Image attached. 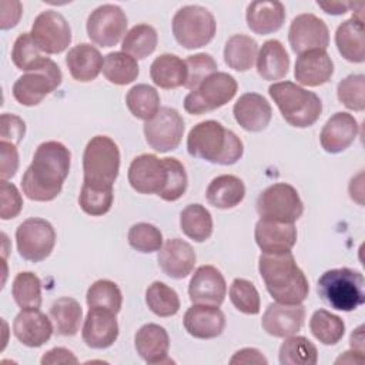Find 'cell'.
Masks as SVG:
<instances>
[{
	"mask_svg": "<svg viewBox=\"0 0 365 365\" xmlns=\"http://www.w3.org/2000/svg\"><path fill=\"white\" fill-rule=\"evenodd\" d=\"M71 154L60 141L41 143L33 155L31 164L21 177V188L29 200L51 201L63 188L70 173Z\"/></svg>",
	"mask_w": 365,
	"mask_h": 365,
	"instance_id": "cell-1",
	"label": "cell"
},
{
	"mask_svg": "<svg viewBox=\"0 0 365 365\" xmlns=\"http://www.w3.org/2000/svg\"><path fill=\"white\" fill-rule=\"evenodd\" d=\"M258 271L268 294L281 304H301L307 299L309 284L291 251L278 254L262 252Z\"/></svg>",
	"mask_w": 365,
	"mask_h": 365,
	"instance_id": "cell-2",
	"label": "cell"
},
{
	"mask_svg": "<svg viewBox=\"0 0 365 365\" xmlns=\"http://www.w3.org/2000/svg\"><path fill=\"white\" fill-rule=\"evenodd\" d=\"M190 155L212 164L231 165L244 154V144L240 137L215 120H205L195 124L187 137Z\"/></svg>",
	"mask_w": 365,
	"mask_h": 365,
	"instance_id": "cell-3",
	"label": "cell"
},
{
	"mask_svg": "<svg viewBox=\"0 0 365 365\" xmlns=\"http://www.w3.org/2000/svg\"><path fill=\"white\" fill-rule=\"evenodd\" d=\"M317 292L331 308L351 312L365 304V278L352 268H332L319 277Z\"/></svg>",
	"mask_w": 365,
	"mask_h": 365,
	"instance_id": "cell-4",
	"label": "cell"
},
{
	"mask_svg": "<svg viewBox=\"0 0 365 365\" xmlns=\"http://www.w3.org/2000/svg\"><path fill=\"white\" fill-rule=\"evenodd\" d=\"M268 93L284 120L297 128L315 124L322 113V101L314 93L292 81H279L269 86Z\"/></svg>",
	"mask_w": 365,
	"mask_h": 365,
	"instance_id": "cell-5",
	"label": "cell"
},
{
	"mask_svg": "<svg viewBox=\"0 0 365 365\" xmlns=\"http://www.w3.org/2000/svg\"><path fill=\"white\" fill-rule=\"evenodd\" d=\"M120 171V150L115 141L107 135L93 137L83 154V182L113 188Z\"/></svg>",
	"mask_w": 365,
	"mask_h": 365,
	"instance_id": "cell-6",
	"label": "cell"
},
{
	"mask_svg": "<svg viewBox=\"0 0 365 365\" xmlns=\"http://www.w3.org/2000/svg\"><path fill=\"white\" fill-rule=\"evenodd\" d=\"M171 26L177 43L188 50L207 46L217 31V23L212 13L197 4H188L178 9L173 17Z\"/></svg>",
	"mask_w": 365,
	"mask_h": 365,
	"instance_id": "cell-7",
	"label": "cell"
},
{
	"mask_svg": "<svg viewBox=\"0 0 365 365\" xmlns=\"http://www.w3.org/2000/svg\"><path fill=\"white\" fill-rule=\"evenodd\" d=\"M237 80L224 71H215L184 98V108L192 115H200L225 106L237 94Z\"/></svg>",
	"mask_w": 365,
	"mask_h": 365,
	"instance_id": "cell-8",
	"label": "cell"
},
{
	"mask_svg": "<svg viewBox=\"0 0 365 365\" xmlns=\"http://www.w3.org/2000/svg\"><path fill=\"white\" fill-rule=\"evenodd\" d=\"M61 80L63 74L60 67L47 57L40 67L27 71L16 80L11 90L13 97L21 106H37L61 84Z\"/></svg>",
	"mask_w": 365,
	"mask_h": 365,
	"instance_id": "cell-9",
	"label": "cell"
},
{
	"mask_svg": "<svg viewBox=\"0 0 365 365\" xmlns=\"http://www.w3.org/2000/svg\"><path fill=\"white\" fill-rule=\"evenodd\" d=\"M257 212L265 220L295 222L304 212V204L291 184L277 182L258 195Z\"/></svg>",
	"mask_w": 365,
	"mask_h": 365,
	"instance_id": "cell-10",
	"label": "cell"
},
{
	"mask_svg": "<svg viewBox=\"0 0 365 365\" xmlns=\"http://www.w3.org/2000/svg\"><path fill=\"white\" fill-rule=\"evenodd\" d=\"M16 244L20 257L26 261L46 259L56 245V231L43 218H27L16 230Z\"/></svg>",
	"mask_w": 365,
	"mask_h": 365,
	"instance_id": "cell-11",
	"label": "cell"
},
{
	"mask_svg": "<svg viewBox=\"0 0 365 365\" xmlns=\"http://www.w3.org/2000/svg\"><path fill=\"white\" fill-rule=\"evenodd\" d=\"M127 16L115 4H101L87 19L88 38L100 47L115 46L127 33Z\"/></svg>",
	"mask_w": 365,
	"mask_h": 365,
	"instance_id": "cell-12",
	"label": "cell"
},
{
	"mask_svg": "<svg viewBox=\"0 0 365 365\" xmlns=\"http://www.w3.org/2000/svg\"><path fill=\"white\" fill-rule=\"evenodd\" d=\"M184 134V120L175 108L160 107L157 114L144 123V135L148 145L157 153L175 150Z\"/></svg>",
	"mask_w": 365,
	"mask_h": 365,
	"instance_id": "cell-13",
	"label": "cell"
},
{
	"mask_svg": "<svg viewBox=\"0 0 365 365\" xmlns=\"http://www.w3.org/2000/svg\"><path fill=\"white\" fill-rule=\"evenodd\" d=\"M31 38L47 54L63 53L71 43V29L63 14L54 10L41 11L33 21Z\"/></svg>",
	"mask_w": 365,
	"mask_h": 365,
	"instance_id": "cell-14",
	"label": "cell"
},
{
	"mask_svg": "<svg viewBox=\"0 0 365 365\" xmlns=\"http://www.w3.org/2000/svg\"><path fill=\"white\" fill-rule=\"evenodd\" d=\"M127 177L137 192L160 195L167 185L168 168L164 158L154 154H141L131 161Z\"/></svg>",
	"mask_w": 365,
	"mask_h": 365,
	"instance_id": "cell-15",
	"label": "cell"
},
{
	"mask_svg": "<svg viewBox=\"0 0 365 365\" xmlns=\"http://www.w3.org/2000/svg\"><path fill=\"white\" fill-rule=\"evenodd\" d=\"M288 40L292 51L298 56L309 50H327L329 30L322 19L312 13H302L291 21Z\"/></svg>",
	"mask_w": 365,
	"mask_h": 365,
	"instance_id": "cell-16",
	"label": "cell"
},
{
	"mask_svg": "<svg viewBox=\"0 0 365 365\" xmlns=\"http://www.w3.org/2000/svg\"><path fill=\"white\" fill-rule=\"evenodd\" d=\"M188 295L192 304L220 307L227 295L224 275L212 265L198 267L190 279Z\"/></svg>",
	"mask_w": 365,
	"mask_h": 365,
	"instance_id": "cell-17",
	"label": "cell"
},
{
	"mask_svg": "<svg viewBox=\"0 0 365 365\" xmlns=\"http://www.w3.org/2000/svg\"><path fill=\"white\" fill-rule=\"evenodd\" d=\"M117 314L107 308L91 307L86 315L81 329L83 341L93 349H106L111 346L118 336Z\"/></svg>",
	"mask_w": 365,
	"mask_h": 365,
	"instance_id": "cell-18",
	"label": "cell"
},
{
	"mask_svg": "<svg viewBox=\"0 0 365 365\" xmlns=\"http://www.w3.org/2000/svg\"><path fill=\"white\" fill-rule=\"evenodd\" d=\"M305 319V308L301 304L272 302L262 314V329L275 338L295 335Z\"/></svg>",
	"mask_w": 365,
	"mask_h": 365,
	"instance_id": "cell-19",
	"label": "cell"
},
{
	"mask_svg": "<svg viewBox=\"0 0 365 365\" xmlns=\"http://www.w3.org/2000/svg\"><path fill=\"white\" fill-rule=\"evenodd\" d=\"M255 242L265 254H278L291 251L297 244V228L294 222H281L259 218L254 231Z\"/></svg>",
	"mask_w": 365,
	"mask_h": 365,
	"instance_id": "cell-20",
	"label": "cell"
},
{
	"mask_svg": "<svg viewBox=\"0 0 365 365\" xmlns=\"http://www.w3.org/2000/svg\"><path fill=\"white\" fill-rule=\"evenodd\" d=\"M185 331L198 339H212L222 334L225 328V315L215 305L194 304L182 318Z\"/></svg>",
	"mask_w": 365,
	"mask_h": 365,
	"instance_id": "cell-21",
	"label": "cell"
},
{
	"mask_svg": "<svg viewBox=\"0 0 365 365\" xmlns=\"http://www.w3.org/2000/svg\"><path fill=\"white\" fill-rule=\"evenodd\" d=\"M161 271L174 279H182L194 269L197 255L194 248L181 238L167 240L158 251Z\"/></svg>",
	"mask_w": 365,
	"mask_h": 365,
	"instance_id": "cell-22",
	"label": "cell"
},
{
	"mask_svg": "<svg viewBox=\"0 0 365 365\" xmlns=\"http://www.w3.org/2000/svg\"><path fill=\"white\" fill-rule=\"evenodd\" d=\"M51 321L38 308L21 309L13 321L14 336L26 346L38 348L53 335Z\"/></svg>",
	"mask_w": 365,
	"mask_h": 365,
	"instance_id": "cell-23",
	"label": "cell"
},
{
	"mask_svg": "<svg viewBox=\"0 0 365 365\" xmlns=\"http://www.w3.org/2000/svg\"><path fill=\"white\" fill-rule=\"evenodd\" d=\"M358 133L359 125L355 117L349 113L339 111L331 115L324 124L319 143L327 153L336 154L346 150L355 141Z\"/></svg>",
	"mask_w": 365,
	"mask_h": 365,
	"instance_id": "cell-24",
	"label": "cell"
},
{
	"mask_svg": "<svg viewBox=\"0 0 365 365\" xmlns=\"http://www.w3.org/2000/svg\"><path fill=\"white\" fill-rule=\"evenodd\" d=\"M334 63L327 50H309L298 56L295 61V80L308 87H318L331 80Z\"/></svg>",
	"mask_w": 365,
	"mask_h": 365,
	"instance_id": "cell-25",
	"label": "cell"
},
{
	"mask_svg": "<svg viewBox=\"0 0 365 365\" xmlns=\"http://www.w3.org/2000/svg\"><path fill=\"white\" fill-rule=\"evenodd\" d=\"M235 121L247 131L259 133L267 128L272 117V108L265 97L258 93L242 94L232 108Z\"/></svg>",
	"mask_w": 365,
	"mask_h": 365,
	"instance_id": "cell-26",
	"label": "cell"
},
{
	"mask_svg": "<svg viewBox=\"0 0 365 365\" xmlns=\"http://www.w3.org/2000/svg\"><path fill=\"white\" fill-rule=\"evenodd\" d=\"M134 346L137 354L147 364H165L171 361L168 358L170 336L165 328L158 324L143 325L135 332Z\"/></svg>",
	"mask_w": 365,
	"mask_h": 365,
	"instance_id": "cell-27",
	"label": "cell"
},
{
	"mask_svg": "<svg viewBox=\"0 0 365 365\" xmlns=\"http://www.w3.org/2000/svg\"><path fill=\"white\" fill-rule=\"evenodd\" d=\"M247 24L255 34H271L279 30L285 20V7L278 0H257L247 7Z\"/></svg>",
	"mask_w": 365,
	"mask_h": 365,
	"instance_id": "cell-28",
	"label": "cell"
},
{
	"mask_svg": "<svg viewBox=\"0 0 365 365\" xmlns=\"http://www.w3.org/2000/svg\"><path fill=\"white\" fill-rule=\"evenodd\" d=\"M104 58L98 48L88 43H81L68 50L66 56V66L70 76L81 83L93 81L103 70Z\"/></svg>",
	"mask_w": 365,
	"mask_h": 365,
	"instance_id": "cell-29",
	"label": "cell"
},
{
	"mask_svg": "<svg viewBox=\"0 0 365 365\" xmlns=\"http://www.w3.org/2000/svg\"><path fill=\"white\" fill-rule=\"evenodd\" d=\"M335 44L339 54L351 63H362L365 60L364 20L351 17L342 21L335 33Z\"/></svg>",
	"mask_w": 365,
	"mask_h": 365,
	"instance_id": "cell-30",
	"label": "cell"
},
{
	"mask_svg": "<svg viewBox=\"0 0 365 365\" xmlns=\"http://www.w3.org/2000/svg\"><path fill=\"white\" fill-rule=\"evenodd\" d=\"M244 197L245 185L242 180L231 174H222L212 178L205 191V198L210 205L220 210L237 207Z\"/></svg>",
	"mask_w": 365,
	"mask_h": 365,
	"instance_id": "cell-31",
	"label": "cell"
},
{
	"mask_svg": "<svg viewBox=\"0 0 365 365\" xmlns=\"http://www.w3.org/2000/svg\"><path fill=\"white\" fill-rule=\"evenodd\" d=\"M289 56L281 41L272 38L267 40L258 50L257 71L268 81L281 80L288 74Z\"/></svg>",
	"mask_w": 365,
	"mask_h": 365,
	"instance_id": "cell-32",
	"label": "cell"
},
{
	"mask_svg": "<svg viewBox=\"0 0 365 365\" xmlns=\"http://www.w3.org/2000/svg\"><path fill=\"white\" fill-rule=\"evenodd\" d=\"M150 77L155 86L164 90L181 87L187 80L185 61L175 54L164 53L151 63Z\"/></svg>",
	"mask_w": 365,
	"mask_h": 365,
	"instance_id": "cell-33",
	"label": "cell"
},
{
	"mask_svg": "<svg viewBox=\"0 0 365 365\" xmlns=\"http://www.w3.org/2000/svg\"><path fill=\"white\" fill-rule=\"evenodd\" d=\"M50 318L53 321L54 332L63 336H73L80 329L83 309L78 301H76L74 298L61 297L51 304Z\"/></svg>",
	"mask_w": 365,
	"mask_h": 365,
	"instance_id": "cell-34",
	"label": "cell"
},
{
	"mask_svg": "<svg viewBox=\"0 0 365 365\" xmlns=\"http://www.w3.org/2000/svg\"><path fill=\"white\" fill-rule=\"evenodd\" d=\"M258 56L257 41L245 34L231 36L224 47V61L235 71L250 70Z\"/></svg>",
	"mask_w": 365,
	"mask_h": 365,
	"instance_id": "cell-35",
	"label": "cell"
},
{
	"mask_svg": "<svg viewBox=\"0 0 365 365\" xmlns=\"http://www.w3.org/2000/svg\"><path fill=\"white\" fill-rule=\"evenodd\" d=\"M181 231L197 242H204L212 234L211 212L201 204H190L180 214Z\"/></svg>",
	"mask_w": 365,
	"mask_h": 365,
	"instance_id": "cell-36",
	"label": "cell"
},
{
	"mask_svg": "<svg viewBox=\"0 0 365 365\" xmlns=\"http://www.w3.org/2000/svg\"><path fill=\"white\" fill-rule=\"evenodd\" d=\"M138 73L140 67L137 60L124 51H113L104 57L103 74L113 84H130L137 80Z\"/></svg>",
	"mask_w": 365,
	"mask_h": 365,
	"instance_id": "cell-37",
	"label": "cell"
},
{
	"mask_svg": "<svg viewBox=\"0 0 365 365\" xmlns=\"http://www.w3.org/2000/svg\"><path fill=\"white\" fill-rule=\"evenodd\" d=\"M158 36L153 26L141 23L131 27L121 41V48L124 53L134 58L148 57L157 47Z\"/></svg>",
	"mask_w": 365,
	"mask_h": 365,
	"instance_id": "cell-38",
	"label": "cell"
},
{
	"mask_svg": "<svg viewBox=\"0 0 365 365\" xmlns=\"http://www.w3.org/2000/svg\"><path fill=\"white\" fill-rule=\"evenodd\" d=\"M125 104L135 118L147 121L160 110V94L153 86L135 84L127 91Z\"/></svg>",
	"mask_w": 365,
	"mask_h": 365,
	"instance_id": "cell-39",
	"label": "cell"
},
{
	"mask_svg": "<svg viewBox=\"0 0 365 365\" xmlns=\"http://www.w3.org/2000/svg\"><path fill=\"white\" fill-rule=\"evenodd\" d=\"M281 365H315L318 362L317 346L305 336L289 335L279 346Z\"/></svg>",
	"mask_w": 365,
	"mask_h": 365,
	"instance_id": "cell-40",
	"label": "cell"
},
{
	"mask_svg": "<svg viewBox=\"0 0 365 365\" xmlns=\"http://www.w3.org/2000/svg\"><path fill=\"white\" fill-rule=\"evenodd\" d=\"M309 329L321 344L335 345L345 334V324L341 317L327 309H317L309 319Z\"/></svg>",
	"mask_w": 365,
	"mask_h": 365,
	"instance_id": "cell-41",
	"label": "cell"
},
{
	"mask_svg": "<svg viewBox=\"0 0 365 365\" xmlns=\"http://www.w3.org/2000/svg\"><path fill=\"white\" fill-rule=\"evenodd\" d=\"M11 295L16 304L21 309L40 308L41 307V281L40 278L30 272H19L11 285Z\"/></svg>",
	"mask_w": 365,
	"mask_h": 365,
	"instance_id": "cell-42",
	"label": "cell"
},
{
	"mask_svg": "<svg viewBox=\"0 0 365 365\" xmlns=\"http://www.w3.org/2000/svg\"><path fill=\"white\" fill-rule=\"evenodd\" d=\"M145 304L157 317H173L180 309L178 294L161 281H154L145 291Z\"/></svg>",
	"mask_w": 365,
	"mask_h": 365,
	"instance_id": "cell-43",
	"label": "cell"
},
{
	"mask_svg": "<svg viewBox=\"0 0 365 365\" xmlns=\"http://www.w3.org/2000/svg\"><path fill=\"white\" fill-rule=\"evenodd\" d=\"M86 301L90 308L101 307L118 314L123 305V294L115 282L110 279H98L87 289Z\"/></svg>",
	"mask_w": 365,
	"mask_h": 365,
	"instance_id": "cell-44",
	"label": "cell"
},
{
	"mask_svg": "<svg viewBox=\"0 0 365 365\" xmlns=\"http://www.w3.org/2000/svg\"><path fill=\"white\" fill-rule=\"evenodd\" d=\"M113 201H114L113 188L94 187L83 182L80 195H78V204L86 214L91 217L104 215L110 211Z\"/></svg>",
	"mask_w": 365,
	"mask_h": 365,
	"instance_id": "cell-45",
	"label": "cell"
},
{
	"mask_svg": "<svg viewBox=\"0 0 365 365\" xmlns=\"http://www.w3.org/2000/svg\"><path fill=\"white\" fill-rule=\"evenodd\" d=\"M47 57H43L41 50L34 44L30 33H21L11 50V61L21 71H31L40 67Z\"/></svg>",
	"mask_w": 365,
	"mask_h": 365,
	"instance_id": "cell-46",
	"label": "cell"
},
{
	"mask_svg": "<svg viewBox=\"0 0 365 365\" xmlns=\"http://www.w3.org/2000/svg\"><path fill=\"white\" fill-rule=\"evenodd\" d=\"M230 299L242 314L257 315L261 309V298L254 284L244 278H235L230 287Z\"/></svg>",
	"mask_w": 365,
	"mask_h": 365,
	"instance_id": "cell-47",
	"label": "cell"
},
{
	"mask_svg": "<svg viewBox=\"0 0 365 365\" xmlns=\"http://www.w3.org/2000/svg\"><path fill=\"white\" fill-rule=\"evenodd\" d=\"M128 244L143 254L155 252L163 247V234L153 224L137 222L128 230Z\"/></svg>",
	"mask_w": 365,
	"mask_h": 365,
	"instance_id": "cell-48",
	"label": "cell"
},
{
	"mask_svg": "<svg viewBox=\"0 0 365 365\" xmlns=\"http://www.w3.org/2000/svg\"><path fill=\"white\" fill-rule=\"evenodd\" d=\"M365 76L349 74L339 81L336 87L338 100L349 110L364 111L365 110Z\"/></svg>",
	"mask_w": 365,
	"mask_h": 365,
	"instance_id": "cell-49",
	"label": "cell"
},
{
	"mask_svg": "<svg viewBox=\"0 0 365 365\" xmlns=\"http://www.w3.org/2000/svg\"><path fill=\"white\" fill-rule=\"evenodd\" d=\"M184 61L187 66V80L184 87L188 90H194L208 76L217 71V61L211 54H207V53L188 56Z\"/></svg>",
	"mask_w": 365,
	"mask_h": 365,
	"instance_id": "cell-50",
	"label": "cell"
},
{
	"mask_svg": "<svg viewBox=\"0 0 365 365\" xmlns=\"http://www.w3.org/2000/svg\"><path fill=\"white\" fill-rule=\"evenodd\" d=\"M165 164L168 168V180L164 191L158 195L164 201H177L180 200L188 185V178L182 163L174 157H165Z\"/></svg>",
	"mask_w": 365,
	"mask_h": 365,
	"instance_id": "cell-51",
	"label": "cell"
},
{
	"mask_svg": "<svg viewBox=\"0 0 365 365\" xmlns=\"http://www.w3.org/2000/svg\"><path fill=\"white\" fill-rule=\"evenodd\" d=\"M23 208V198L17 187L7 180H1V220L16 218Z\"/></svg>",
	"mask_w": 365,
	"mask_h": 365,
	"instance_id": "cell-52",
	"label": "cell"
},
{
	"mask_svg": "<svg viewBox=\"0 0 365 365\" xmlns=\"http://www.w3.org/2000/svg\"><path fill=\"white\" fill-rule=\"evenodd\" d=\"M26 134V124L24 121L9 113L1 114V141L19 144Z\"/></svg>",
	"mask_w": 365,
	"mask_h": 365,
	"instance_id": "cell-53",
	"label": "cell"
},
{
	"mask_svg": "<svg viewBox=\"0 0 365 365\" xmlns=\"http://www.w3.org/2000/svg\"><path fill=\"white\" fill-rule=\"evenodd\" d=\"M0 153H1V161H0V177L1 180H7L16 175L19 168V153L16 148V144L1 141L0 143Z\"/></svg>",
	"mask_w": 365,
	"mask_h": 365,
	"instance_id": "cell-54",
	"label": "cell"
},
{
	"mask_svg": "<svg viewBox=\"0 0 365 365\" xmlns=\"http://www.w3.org/2000/svg\"><path fill=\"white\" fill-rule=\"evenodd\" d=\"M23 13V6L17 0H1L0 1V27L1 30H9L14 27Z\"/></svg>",
	"mask_w": 365,
	"mask_h": 365,
	"instance_id": "cell-55",
	"label": "cell"
},
{
	"mask_svg": "<svg viewBox=\"0 0 365 365\" xmlns=\"http://www.w3.org/2000/svg\"><path fill=\"white\" fill-rule=\"evenodd\" d=\"M41 365H56V364H77V356L64 346H56L47 351L41 358Z\"/></svg>",
	"mask_w": 365,
	"mask_h": 365,
	"instance_id": "cell-56",
	"label": "cell"
},
{
	"mask_svg": "<svg viewBox=\"0 0 365 365\" xmlns=\"http://www.w3.org/2000/svg\"><path fill=\"white\" fill-rule=\"evenodd\" d=\"M230 364H264L267 365L268 361L267 358L255 348H242L240 351H237L232 358L230 359Z\"/></svg>",
	"mask_w": 365,
	"mask_h": 365,
	"instance_id": "cell-57",
	"label": "cell"
},
{
	"mask_svg": "<svg viewBox=\"0 0 365 365\" xmlns=\"http://www.w3.org/2000/svg\"><path fill=\"white\" fill-rule=\"evenodd\" d=\"M317 4L325 13L339 16V14L346 13L348 9H351V7L354 9L355 3H349V1H317Z\"/></svg>",
	"mask_w": 365,
	"mask_h": 365,
	"instance_id": "cell-58",
	"label": "cell"
},
{
	"mask_svg": "<svg viewBox=\"0 0 365 365\" xmlns=\"http://www.w3.org/2000/svg\"><path fill=\"white\" fill-rule=\"evenodd\" d=\"M362 364L364 362V352L359 351H346L344 352V355H341L339 358H336L335 364Z\"/></svg>",
	"mask_w": 365,
	"mask_h": 365,
	"instance_id": "cell-59",
	"label": "cell"
},
{
	"mask_svg": "<svg viewBox=\"0 0 365 365\" xmlns=\"http://www.w3.org/2000/svg\"><path fill=\"white\" fill-rule=\"evenodd\" d=\"M349 344H351V348H352V349L359 351V352H364V325H359V327L351 334Z\"/></svg>",
	"mask_w": 365,
	"mask_h": 365,
	"instance_id": "cell-60",
	"label": "cell"
}]
</instances>
